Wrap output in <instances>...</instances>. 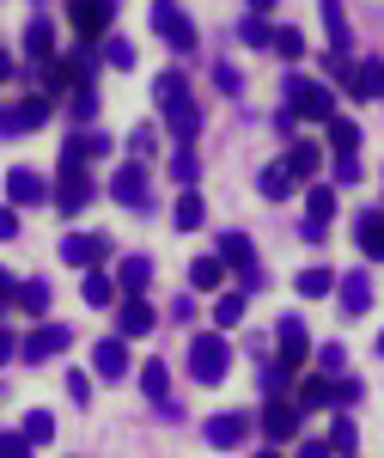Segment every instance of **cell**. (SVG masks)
Segmentation results:
<instances>
[{"instance_id": "obj_1", "label": "cell", "mask_w": 384, "mask_h": 458, "mask_svg": "<svg viewBox=\"0 0 384 458\" xmlns=\"http://www.w3.org/2000/svg\"><path fill=\"white\" fill-rule=\"evenodd\" d=\"M226 367H232V343H226V330H202V336L189 343V379H196V386H220Z\"/></svg>"}, {"instance_id": "obj_2", "label": "cell", "mask_w": 384, "mask_h": 458, "mask_svg": "<svg viewBox=\"0 0 384 458\" xmlns=\"http://www.w3.org/2000/svg\"><path fill=\"white\" fill-rule=\"evenodd\" d=\"M287 105H293V116H305V123H330L336 116V98H330L323 80H287Z\"/></svg>"}, {"instance_id": "obj_3", "label": "cell", "mask_w": 384, "mask_h": 458, "mask_svg": "<svg viewBox=\"0 0 384 458\" xmlns=\"http://www.w3.org/2000/svg\"><path fill=\"white\" fill-rule=\"evenodd\" d=\"M92 196H98V183L86 177V165H62V172H55V183H49V202H55L62 214H79Z\"/></svg>"}, {"instance_id": "obj_4", "label": "cell", "mask_w": 384, "mask_h": 458, "mask_svg": "<svg viewBox=\"0 0 384 458\" xmlns=\"http://www.w3.org/2000/svg\"><path fill=\"white\" fill-rule=\"evenodd\" d=\"M49 110H55L49 92H31V98H19V105H6L0 110V135H31V129L49 123Z\"/></svg>"}, {"instance_id": "obj_5", "label": "cell", "mask_w": 384, "mask_h": 458, "mask_svg": "<svg viewBox=\"0 0 384 458\" xmlns=\"http://www.w3.org/2000/svg\"><path fill=\"white\" fill-rule=\"evenodd\" d=\"M110 233H68L62 239V263H73V269H104L110 263Z\"/></svg>"}, {"instance_id": "obj_6", "label": "cell", "mask_w": 384, "mask_h": 458, "mask_svg": "<svg viewBox=\"0 0 384 458\" xmlns=\"http://www.w3.org/2000/svg\"><path fill=\"white\" fill-rule=\"evenodd\" d=\"M68 343H73V330H68V324H49V318H43V324H37L31 336L19 343V360H31V367H43V360H55V354L68 349Z\"/></svg>"}, {"instance_id": "obj_7", "label": "cell", "mask_w": 384, "mask_h": 458, "mask_svg": "<svg viewBox=\"0 0 384 458\" xmlns=\"http://www.w3.org/2000/svg\"><path fill=\"white\" fill-rule=\"evenodd\" d=\"M68 19L86 43H98V37L116 25V0H68Z\"/></svg>"}, {"instance_id": "obj_8", "label": "cell", "mask_w": 384, "mask_h": 458, "mask_svg": "<svg viewBox=\"0 0 384 458\" xmlns=\"http://www.w3.org/2000/svg\"><path fill=\"white\" fill-rule=\"evenodd\" d=\"M6 202H19V208H49V177L31 172V165H13V172H6Z\"/></svg>"}, {"instance_id": "obj_9", "label": "cell", "mask_w": 384, "mask_h": 458, "mask_svg": "<svg viewBox=\"0 0 384 458\" xmlns=\"http://www.w3.org/2000/svg\"><path fill=\"white\" fill-rule=\"evenodd\" d=\"M153 31L165 37L171 49H183V55H196V19H183V13H177L171 0H159V6H153Z\"/></svg>"}, {"instance_id": "obj_10", "label": "cell", "mask_w": 384, "mask_h": 458, "mask_svg": "<svg viewBox=\"0 0 384 458\" xmlns=\"http://www.w3.org/2000/svg\"><path fill=\"white\" fill-rule=\"evenodd\" d=\"M275 343H280V367H287V373L312 360V330H305V324H299L293 312H287V318L275 324Z\"/></svg>"}, {"instance_id": "obj_11", "label": "cell", "mask_w": 384, "mask_h": 458, "mask_svg": "<svg viewBox=\"0 0 384 458\" xmlns=\"http://www.w3.org/2000/svg\"><path fill=\"white\" fill-rule=\"evenodd\" d=\"M299 416H305L299 403H287V397H269V403H263V434H269L275 446H287V440H299Z\"/></svg>"}, {"instance_id": "obj_12", "label": "cell", "mask_w": 384, "mask_h": 458, "mask_svg": "<svg viewBox=\"0 0 384 458\" xmlns=\"http://www.w3.org/2000/svg\"><path fill=\"white\" fill-rule=\"evenodd\" d=\"M220 263H226V269H238L245 287L263 282V269H256V245H250L245 233H226V239H220Z\"/></svg>"}, {"instance_id": "obj_13", "label": "cell", "mask_w": 384, "mask_h": 458, "mask_svg": "<svg viewBox=\"0 0 384 458\" xmlns=\"http://www.w3.org/2000/svg\"><path fill=\"white\" fill-rule=\"evenodd\" d=\"M110 202H122V208H146V165L129 159L122 172L110 177Z\"/></svg>"}, {"instance_id": "obj_14", "label": "cell", "mask_w": 384, "mask_h": 458, "mask_svg": "<svg viewBox=\"0 0 384 458\" xmlns=\"http://www.w3.org/2000/svg\"><path fill=\"white\" fill-rule=\"evenodd\" d=\"M330 214H336V190H330V183H312V190H305V239H312V245H323Z\"/></svg>"}, {"instance_id": "obj_15", "label": "cell", "mask_w": 384, "mask_h": 458, "mask_svg": "<svg viewBox=\"0 0 384 458\" xmlns=\"http://www.w3.org/2000/svg\"><path fill=\"white\" fill-rule=\"evenodd\" d=\"M153 324H159V312H153L140 293H122V300H116V330H122V336H146Z\"/></svg>"}, {"instance_id": "obj_16", "label": "cell", "mask_w": 384, "mask_h": 458, "mask_svg": "<svg viewBox=\"0 0 384 458\" xmlns=\"http://www.w3.org/2000/svg\"><path fill=\"white\" fill-rule=\"evenodd\" d=\"M104 153H110L104 129H98V135H92V129H79V135L62 141V165H92V159H104Z\"/></svg>"}, {"instance_id": "obj_17", "label": "cell", "mask_w": 384, "mask_h": 458, "mask_svg": "<svg viewBox=\"0 0 384 458\" xmlns=\"http://www.w3.org/2000/svg\"><path fill=\"white\" fill-rule=\"evenodd\" d=\"M165 129H171L177 141H196V135H202V110H196L189 92H177L171 105H165Z\"/></svg>"}, {"instance_id": "obj_18", "label": "cell", "mask_w": 384, "mask_h": 458, "mask_svg": "<svg viewBox=\"0 0 384 458\" xmlns=\"http://www.w3.org/2000/svg\"><path fill=\"white\" fill-rule=\"evenodd\" d=\"M92 367H98V379H129V336H104L92 349Z\"/></svg>"}, {"instance_id": "obj_19", "label": "cell", "mask_w": 384, "mask_h": 458, "mask_svg": "<svg viewBox=\"0 0 384 458\" xmlns=\"http://www.w3.org/2000/svg\"><path fill=\"white\" fill-rule=\"evenodd\" d=\"M245 434H250V416H245V410H226V416L202 422V440H208V446H238Z\"/></svg>"}, {"instance_id": "obj_20", "label": "cell", "mask_w": 384, "mask_h": 458, "mask_svg": "<svg viewBox=\"0 0 384 458\" xmlns=\"http://www.w3.org/2000/svg\"><path fill=\"white\" fill-rule=\"evenodd\" d=\"M354 245L366 250L372 263H384V208H366L360 220H354Z\"/></svg>"}, {"instance_id": "obj_21", "label": "cell", "mask_w": 384, "mask_h": 458, "mask_svg": "<svg viewBox=\"0 0 384 458\" xmlns=\"http://www.w3.org/2000/svg\"><path fill=\"white\" fill-rule=\"evenodd\" d=\"M336 293H342V312H348V318H366V312H372V282H366L360 269H348V276L336 282Z\"/></svg>"}, {"instance_id": "obj_22", "label": "cell", "mask_w": 384, "mask_h": 458, "mask_svg": "<svg viewBox=\"0 0 384 458\" xmlns=\"http://www.w3.org/2000/svg\"><path fill=\"white\" fill-rule=\"evenodd\" d=\"M287 172H293V183H312V177L323 172V147L317 141H293L287 147Z\"/></svg>"}, {"instance_id": "obj_23", "label": "cell", "mask_w": 384, "mask_h": 458, "mask_svg": "<svg viewBox=\"0 0 384 458\" xmlns=\"http://www.w3.org/2000/svg\"><path fill=\"white\" fill-rule=\"evenodd\" d=\"M146 282H153V257H122L116 263V287L122 293H146Z\"/></svg>"}, {"instance_id": "obj_24", "label": "cell", "mask_w": 384, "mask_h": 458, "mask_svg": "<svg viewBox=\"0 0 384 458\" xmlns=\"http://www.w3.org/2000/svg\"><path fill=\"white\" fill-rule=\"evenodd\" d=\"M79 300H86V306H116V300H122V287L110 282L104 269H86V282H79Z\"/></svg>"}, {"instance_id": "obj_25", "label": "cell", "mask_w": 384, "mask_h": 458, "mask_svg": "<svg viewBox=\"0 0 384 458\" xmlns=\"http://www.w3.org/2000/svg\"><path fill=\"white\" fill-rule=\"evenodd\" d=\"M202 220H208V208H202V196H196V183H189V190L177 196V208H171V226L177 233H196Z\"/></svg>"}, {"instance_id": "obj_26", "label": "cell", "mask_w": 384, "mask_h": 458, "mask_svg": "<svg viewBox=\"0 0 384 458\" xmlns=\"http://www.w3.org/2000/svg\"><path fill=\"white\" fill-rule=\"evenodd\" d=\"M317 13H323L330 49H348V13H342V0H317Z\"/></svg>"}, {"instance_id": "obj_27", "label": "cell", "mask_w": 384, "mask_h": 458, "mask_svg": "<svg viewBox=\"0 0 384 458\" xmlns=\"http://www.w3.org/2000/svg\"><path fill=\"white\" fill-rule=\"evenodd\" d=\"M25 55H31V62H49V55H55V31H49V19H31V25H25Z\"/></svg>"}, {"instance_id": "obj_28", "label": "cell", "mask_w": 384, "mask_h": 458, "mask_svg": "<svg viewBox=\"0 0 384 458\" xmlns=\"http://www.w3.org/2000/svg\"><path fill=\"white\" fill-rule=\"evenodd\" d=\"M330 403H336V379L312 373V379L299 386V410H330Z\"/></svg>"}, {"instance_id": "obj_29", "label": "cell", "mask_w": 384, "mask_h": 458, "mask_svg": "<svg viewBox=\"0 0 384 458\" xmlns=\"http://www.w3.org/2000/svg\"><path fill=\"white\" fill-rule=\"evenodd\" d=\"M245 312H250L245 293H220V300H213V324H220V330H238V324H245Z\"/></svg>"}, {"instance_id": "obj_30", "label": "cell", "mask_w": 384, "mask_h": 458, "mask_svg": "<svg viewBox=\"0 0 384 458\" xmlns=\"http://www.w3.org/2000/svg\"><path fill=\"white\" fill-rule=\"evenodd\" d=\"M220 282H226V263H220V257H196V263H189V287L213 293Z\"/></svg>"}, {"instance_id": "obj_31", "label": "cell", "mask_w": 384, "mask_h": 458, "mask_svg": "<svg viewBox=\"0 0 384 458\" xmlns=\"http://www.w3.org/2000/svg\"><path fill=\"white\" fill-rule=\"evenodd\" d=\"M354 98H384V62H360L354 68Z\"/></svg>"}, {"instance_id": "obj_32", "label": "cell", "mask_w": 384, "mask_h": 458, "mask_svg": "<svg viewBox=\"0 0 384 458\" xmlns=\"http://www.w3.org/2000/svg\"><path fill=\"white\" fill-rule=\"evenodd\" d=\"M196 177H202V159H196V141H183L171 153V183H183V190H189Z\"/></svg>"}, {"instance_id": "obj_33", "label": "cell", "mask_w": 384, "mask_h": 458, "mask_svg": "<svg viewBox=\"0 0 384 458\" xmlns=\"http://www.w3.org/2000/svg\"><path fill=\"white\" fill-rule=\"evenodd\" d=\"M140 391H146L153 403H171V397H165V391H171V373H165V360H146V367H140Z\"/></svg>"}, {"instance_id": "obj_34", "label": "cell", "mask_w": 384, "mask_h": 458, "mask_svg": "<svg viewBox=\"0 0 384 458\" xmlns=\"http://www.w3.org/2000/svg\"><path fill=\"white\" fill-rule=\"evenodd\" d=\"M256 183H263V196H269V202H287V196H293V172H287V159H280V165H269Z\"/></svg>"}, {"instance_id": "obj_35", "label": "cell", "mask_w": 384, "mask_h": 458, "mask_svg": "<svg viewBox=\"0 0 384 458\" xmlns=\"http://www.w3.org/2000/svg\"><path fill=\"white\" fill-rule=\"evenodd\" d=\"M49 300H55L49 282H19V300H13V306H25L31 318H43V312H49Z\"/></svg>"}, {"instance_id": "obj_36", "label": "cell", "mask_w": 384, "mask_h": 458, "mask_svg": "<svg viewBox=\"0 0 384 458\" xmlns=\"http://www.w3.org/2000/svg\"><path fill=\"white\" fill-rule=\"evenodd\" d=\"M323 129H330V153H354V147H360V129H354L348 116H330Z\"/></svg>"}, {"instance_id": "obj_37", "label": "cell", "mask_w": 384, "mask_h": 458, "mask_svg": "<svg viewBox=\"0 0 384 458\" xmlns=\"http://www.w3.org/2000/svg\"><path fill=\"white\" fill-rule=\"evenodd\" d=\"M238 37H245L250 49H269V43H275V31H269L263 13H245V19H238Z\"/></svg>"}, {"instance_id": "obj_38", "label": "cell", "mask_w": 384, "mask_h": 458, "mask_svg": "<svg viewBox=\"0 0 384 458\" xmlns=\"http://www.w3.org/2000/svg\"><path fill=\"white\" fill-rule=\"evenodd\" d=\"M19 434H25V440H31V446H49V440H55V416H49V410H31V416H25V428H19Z\"/></svg>"}, {"instance_id": "obj_39", "label": "cell", "mask_w": 384, "mask_h": 458, "mask_svg": "<svg viewBox=\"0 0 384 458\" xmlns=\"http://www.w3.org/2000/svg\"><path fill=\"white\" fill-rule=\"evenodd\" d=\"M354 446H360V428L342 416V422L330 428V453H336V458H354Z\"/></svg>"}, {"instance_id": "obj_40", "label": "cell", "mask_w": 384, "mask_h": 458, "mask_svg": "<svg viewBox=\"0 0 384 458\" xmlns=\"http://www.w3.org/2000/svg\"><path fill=\"white\" fill-rule=\"evenodd\" d=\"M299 293H305V300H323V293H336V276H330V269H305V276H299Z\"/></svg>"}, {"instance_id": "obj_41", "label": "cell", "mask_w": 384, "mask_h": 458, "mask_svg": "<svg viewBox=\"0 0 384 458\" xmlns=\"http://www.w3.org/2000/svg\"><path fill=\"white\" fill-rule=\"evenodd\" d=\"M73 116H79V123H92V116H98V92H92V80H79V86H73Z\"/></svg>"}, {"instance_id": "obj_42", "label": "cell", "mask_w": 384, "mask_h": 458, "mask_svg": "<svg viewBox=\"0 0 384 458\" xmlns=\"http://www.w3.org/2000/svg\"><path fill=\"white\" fill-rule=\"evenodd\" d=\"M269 49H275V55H287V62H299V55H305V37L293 31V25H280V31H275V43H269Z\"/></svg>"}, {"instance_id": "obj_43", "label": "cell", "mask_w": 384, "mask_h": 458, "mask_svg": "<svg viewBox=\"0 0 384 458\" xmlns=\"http://www.w3.org/2000/svg\"><path fill=\"white\" fill-rule=\"evenodd\" d=\"M129 147H135V159H140V165H146V159L159 153V129H153V123H140L135 135H129Z\"/></svg>"}, {"instance_id": "obj_44", "label": "cell", "mask_w": 384, "mask_h": 458, "mask_svg": "<svg viewBox=\"0 0 384 458\" xmlns=\"http://www.w3.org/2000/svg\"><path fill=\"white\" fill-rule=\"evenodd\" d=\"M104 62L129 73V68H135V43H129V37H110V43H104Z\"/></svg>"}, {"instance_id": "obj_45", "label": "cell", "mask_w": 384, "mask_h": 458, "mask_svg": "<svg viewBox=\"0 0 384 458\" xmlns=\"http://www.w3.org/2000/svg\"><path fill=\"white\" fill-rule=\"evenodd\" d=\"M323 73H330V80H354L348 49H323Z\"/></svg>"}, {"instance_id": "obj_46", "label": "cell", "mask_w": 384, "mask_h": 458, "mask_svg": "<svg viewBox=\"0 0 384 458\" xmlns=\"http://www.w3.org/2000/svg\"><path fill=\"white\" fill-rule=\"evenodd\" d=\"M213 86H220L226 98H238V92H245V80H238V68H226V62L213 68Z\"/></svg>"}, {"instance_id": "obj_47", "label": "cell", "mask_w": 384, "mask_h": 458, "mask_svg": "<svg viewBox=\"0 0 384 458\" xmlns=\"http://www.w3.org/2000/svg\"><path fill=\"white\" fill-rule=\"evenodd\" d=\"M177 92H183V73H159V80H153V98H159V105H171Z\"/></svg>"}, {"instance_id": "obj_48", "label": "cell", "mask_w": 384, "mask_h": 458, "mask_svg": "<svg viewBox=\"0 0 384 458\" xmlns=\"http://www.w3.org/2000/svg\"><path fill=\"white\" fill-rule=\"evenodd\" d=\"M0 458H31V440L25 434H0Z\"/></svg>"}, {"instance_id": "obj_49", "label": "cell", "mask_w": 384, "mask_h": 458, "mask_svg": "<svg viewBox=\"0 0 384 458\" xmlns=\"http://www.w3.org/2000/svg\"><path fill=\"white\" fill-rule=\"evenodd\" d=\"M68 397L73 403H92V373H68Z\"/></svg>"}, {"instance_id": "obj_50", "label": "cell", "mask_w": 384, "mask_h": 458, "mask_svg": "<svg viewBox=\"0 0 384 458\" xmlns=\"http://www.w3.org/2000/svg\"><path fill=\"white\" fill-rule=\"evenodd\" d=\"M336 183H360V159L354 153H336Z\"/></svg>"}, {"instance_id": "obj_51", "label": "cell", "mask_w": 384, "mask_h": 458, "mask_svg": "<svg viewBox=\"0 0 384 458\" xmlns=\"http://www.w3.org/2000/svg\"><path fill=\"white\" fill-rule=\"evenodd\" d=\"M323 373H348V349H342V343L323 349Z\"/></svg>"}, {"instance_id": "obj_52", "label": "cell", "mask_w": 384, "mask_h": 458, "mask_svg": "<svg viewBox=\"0 0 384 458\" xmlns=\"http://www.w3.org/2000/svg\"><path fill=\"white\" fill-rule=\"evenodd\" d=\"M354 397H360V379L342 373V379H336V403H354Z\"/></svg>"}, {"instance_id": "obj_53", "label": "cell", "mask_w": 384, "mask_h": 458, "mask_svg": "<svg viewBox=\"0 0 384 458\" xmlns=\"http://www.w3.org/2000/svg\"><path fill=\"white\" fill-rule=\"evenodd\" d=\"M293 458H336V453H330V440H299V453H293Z\"/></svg>"}, {"instance_id": "obj_54", "label": "cell", "mask_w": 384, "mask_h": 458, "mask_svg": "<svg viewBox=\"0 0 384 458\" xmlns=\"http://www.w3.org/2000/svg\"><path fill=\"white\" fill-rule=\"evenodd\" d=\"M6 360H19V336H13V330L0 324V367H6Z\"/></svg>"}, {"instance_id": "obj_55", "label": "cell", "mask_w": 384, "mask_h": 458, "mask_svg": "<svg viewBox=\"0 0 384 458\" xmlns=\"http://www.w3.org/2000/svg\"><path fill=\"white\" fill-rule=\"evenodd\" d=\"M13 300H19V282H13V276H6V269H0V312H6V306H13Z\"/></svg>"}, {"instance_id": "obj_56", "label": "cell", "mask_w": 384, "mask_h": 458, "mask_svg": "<svg viewBox=\"0 0 384 458\" xmlns=\"http://www.w3.org/2000/svg\"><path fill=\"white\" fill-rule=\"evenodd\" d=\"M0 239H19V214L13 208H0Z\"/></svg>"}, {"instance_id": "obj_57", "label": "cell", "mask_w": 384, "mask_h": 458, "mask_svg": "<svg viewBox=\"0 0 384 458\" xmlns=\"http://www.w3.org/2000/svg\"><path fill=\"white\" fill-rule=\"evenodd\" d=\"M13 73H19V62H13V55L0 49V80H13Z\"/></svg>"}, {"instance_id": "obj_58", "label": "cell", "mask_w": 384, "mask_h": 458, "mask_svg": "<svg viewBox=\"0 0 384 458\" xmlns=\"http://www.w3.org/2000/svg\"><path fill=\"white\" fill-rule=\"evenodd\" d=\"M263 6H275V0H250V13H263Z\"/></svg>"}, {"instance_id": "obj_59", "label": "cell", "mask_w": 384, "mask_h": 458, "mask_svg": "<svg viewBox=\"0 0 384 458\" xmlns=\"http://www.w3.org/2000/svg\"><path fill=\"white\" fill-rule=\"evenodd\" d=\"M256 458H280V453H275V446H263V453H256Z\"/></svg>"}, {"instance_id": "obj_60", "label": "cell", "mask_w": 384, "mask_h": 458, "mask_svg": "<svg viewBox=\"0 0 384 458\" xmlns=\"http://www.w3.org/2000/svg\"><path fill=\"white\" fill-rule=\"evenodd\" d=\"M379 354H384V330H379Z\"/></svg>"}]
</instances>
